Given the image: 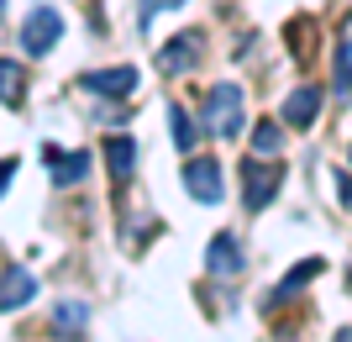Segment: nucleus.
Masks as SVG:
<instances>
[{
	"label": "nucleus",
	"instance_id": "5",
	"mask_svg": "<svg viewBox=\"0 0 352 342\" xmlns=\"http://www.w3.org/2000/svg\"><path fill=\"white\" fill-rule=\"evenodd\" d=\"M184 190H190V200H200V206H216L221 200V164L216 158H190V164H184Z\"/></svg>",
	"mask_w": 352,
	"mask_h": 342
},
{
	"label": "nucleus",
	"instance_id": "20",
	"mask_svg": "<svg viewBox=\"0 0 352 342\" xmlns=\"http://www.w3.org/2000/svg\"><path fill=\"white\" fill-rule=\"evenodd\" d=\"M337 195H342V206H352V184H347L342 174H337Z\"/></svg>",
	"mask_w": 352,
	"mask_h": 342
},
{
	"label": "nucleus",
	"instance_id": "1",
	"mask_svg": "<svg viewBox=\"0 0 352 342\" xmlns=\"http://www.w3.org/2000/svg\"><path fill=\"white\" fill-rule=\"evenodd\" d=\"M200 127H210L216 137H236L242 132V89L236 85H216L200 105Z\"/></svg>",
	"mask_w": 352,
	"mask_h": 342
},
{
	"label": "nucleus",
	"instance_id": "13",
	"mask_svg": "<svg viewBox=\"0 0 352 342\" xmlns=\"http://www.w3.org/2000/svg\"><path fill=\"white\" fill-rule=\"evenodd\" d=\"M168 127H174V148L190 153V148H195V121H190V111H184V105H168Z\"/></svg>",
	"mask_w": 352,
	"mask_h": 342
},
{
	"label": "nucleus",
	"instance_id": "8",
	"mask_svg": "<svg viewBox=\"0 0 352 342\" xmlns=\"http://www.w3.org/2000/svg\"><path fill=\"white\" fill-rule=\"evenodd\" d=\"M248 268V258H242V248H236L232 232H216L206 248V274H221V279H232V274H242Z\"/></svg>",
	"mask_w": 352,
	"mask_h": 342
},
{
	"label": "nucleus",
	"instance_id": "15",
	"mask_svg": "<svg viewBox=\"0 0 352 342\" xmlns=\"http://www.w3.org/2000/svg\"><path fill=\"white\" fill-rule=\"evenodd\" d=\"M252 148H258V153H279V148H284V132L274 127V121H258V132H252Z\"/></svg>",
	"mask_w": 352,
	"mask_h": 342
},
{
	"label": "nucleus",
	"instance_id": "14",
	"mask_svg": "<svg viewBox=\"0 0 352 342\" xmlns=\"http://www.w3.org/2000/svg\"><path fill=\"white\" fill-rule=\"evenodd\" d=\"M337 100H352V37L337 47Z\"/></svg>",
	"mask_w": 352,
	"mask_h": 342
},
{
	"label": "nucleus",
	"instance_id": "17",
	"mask_svg": "<svg viewBox=\"0 0 352 342\" xmlns=\"http://www.w3.org/2000/svg\"><path fill=\"white\" fill-rule=\"evenodd\" d=\"M85 321H89V311L79 300H63L58 306V332H74V327H85Z\"/></svg>",
	"mask_w": 352,
	"mask_h": 342
},
{
	"label": "nucleus",
	"instance_id": "12",
	"mask_svg": "<svg viewBox=\"0 0 352 342\" xmlns=\"http://www.w3.org/2000/svg\"><path fill=\"white\" fill-rule=\"evenodd\" d=\"M27 100V69L21 63H11V58H0V105H21Z\"/></svg>",
	"mask_w": 352,
	"mask_h": 342
},
{
	"label": "nucleus",
	"instance_id": "19",
	"mask_svg": "<svg viewBox=\"0 0 352 342\" xmlns=\"http://www.w3.org/2000/svg\"><path fill=\"white\" fill-rule=\"evenodd\" d=\"M11 174H16V158H0V195L11 190Z\"/></svg>",
	"mask_w": 352,
	"mask_h": 342
},
{
	"label": "nucleus",
	"instance_id": "7",
	"mask_svg": "<svg viewBox=\"0 0 352 342\" xmlns=\"http://www.w3.org/2000/svg\"><path fill=\"white\" fill-rule=\"evenodd\" d=\"M37 295V274H32V268H0V316L6 311H21V306H27V300Z\"/></svg>",
	"mask_w": 352,
	"mask_h": 342
},
{
	"label": "nucleus",
	"instance_id": "4",
	"mask_svg": "<svg viewBox=\"0 0 352 342\" xmlns=\"http://www.w3.org/2000/svg\"><path fill=\"white\" fill-rule=\"evenodd\" d=\"M79 89L105 95V100H126L137 89V69L132 63H121V69H89V74H79Z\"/></svg>",
	"mask_w": 352,
	"mask_h": 342
},
{
	"label": "nucleus",
	"instance_id": "6",
	"mask_svg": "<svg viewBox=\"0 0 352 342\" xmlns=\"http://www.w3.org/2000/svg\"><path fill=\"white\" fill-rule=\"evenodd\" d=\"M200 47H206V43H200V32H179L174 43L158 47V69H163V74H190L195 63H200Z\"/></svg>",
	"mask_w": 352,
	"mask_h": 342
},
{
	"label": "nucleus",
	"instance_id": "16",
	"mask_svg": "<svg viewBox=\"0 0 352 342\" xmlns=\"http://www.w3.org/2000/svg\"><path fill=\"white\" fill-rule=\"evenodd\" d=\"M316 274H321V264H316V258H310V264H300V268H294V274H289V279L279 284V300H289L294 290H300V284H310V279H316Z\"/></svg>",
	"mask_w": 352,
	"mask_h": 342
},
{
	"label": "nucleus",
	"instance_id": "11",
	"mask_svg": "<svg viewBox=\"0 0 352 342\" xmlns=\"http://www.w3.org/2000/svg\"><path fill=\"white\" fill-rule=\"evenodd\" d=\"M105 164H111L116 184H126V179H132V164H137V142L132 137H105Z\"/></svg>",
	"mask_w": 352,
	"mask_h": 342
},
{
	"label": "nucleus",
	"instance_id": "2",
	"mask_svg": "<svg viewBox=\"0 0 352 342\" xmlns=\"http://www.w3.org/2000/svg\"><path fill=\"white\" fill-rule=\"evenodd\" d=\"M279 184H284L279 164H263V158L242 164V206H248V211H268V200L279 195Z\"/></svg>",
	"mask_w": 352,
	"mask_h": 342
},
{
	"label": "nucleus",
	"instance_id": "18",
	"mask_svg": "<svg viewBox=\"0 0 352 342\" xmlns=\"http://www.w3.org/2000/svg\"><path fill=\"white\" fill-rule=\"evenodd\" d=\"M179 6H184V0H142V6H137V21L147 27V21H153L158 11H179Z\"/></svg>",
	"mask_w": 352,
	"mask_h": 342
},
{
	"label": "nucleus",
	"instance_id": "3",
	"mask_svg": "<svg viewBox=\"0 0 352 342\" xmlns=\"http://www.w3.org/2000/svg\"><path fill=\"white\" fill-rule=\"evenodd\" d=\"M58 37H63V16L53 11V6H32V16L21 21V43H27V53H53L58 47Z\"/></svg>",
	"mask_w": 352,
	"mask_h": 342
},
{
	"label": "nucleus",
	"instance_id": "9",
	"mask_svg": "<svg viewBox=\"0 0 352 342\" xmlns=\"http://www.w3.org/2000/svg\"><path fill=\"white\" fill-rule=\"evenodd\" d=\"M43 158L53 164V184H58V190H69V184H79V179L89 174V153H85V148H74V153L43 148Z\"/></svg>",
	"mask_w": 352,
	"mask_h": 342
},
{
	"label": "nucleus",
	"instance_id": "10",
	"mask_svg": "<svg viewBox=\"0 0 352 342\" xmlns=\"http://www.w3.org/2000/svg\"><path fill=\"white\" fill-rule=\"evenodd\" d=\"M316 111H321V89L316 85H300L289 100H284V121H289V127H310Z\"/></svg>",
	"mask_w": 352,
	"mask_h": 342
}]
</instances>
